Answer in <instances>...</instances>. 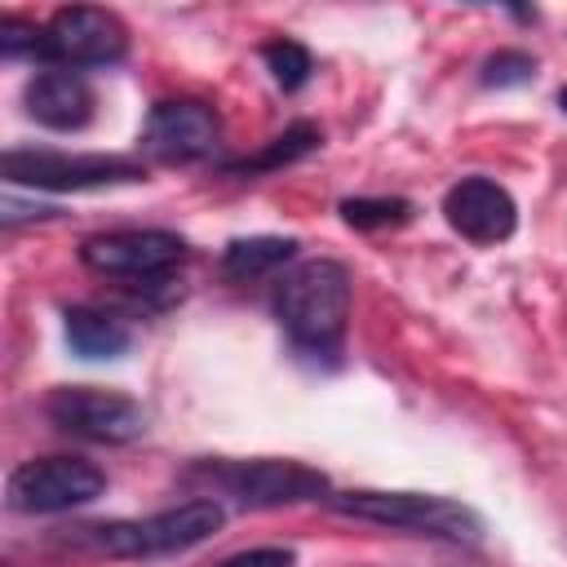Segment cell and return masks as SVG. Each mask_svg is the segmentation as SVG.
<instances>
[{"label": "cell", "mask_w": 567, "mask_h": 567, "mask_svg": "<svg viewBox=\"0 0 567 567\" xmlns=\"http://www.w3.org/2000/svg\"><path fill=\"white\" fill-rule=\"evenodd\" d=\"M275 319L292 350L310 363H337L346 350V328H350V306H354V279L341 261L315 257L292 266L275 284Z\"/></svg>", "instance_id": "6da1fadb"}, {"label": "cell", "mask_w": 567, "mask_h": 567, "mask_svg": "<svg viewBox=\"0 0 567 567\" xmlns=\"http://www.w3.org/2000/svg\"><path fill=\"white\" fill-rule=\"evenodd\" d=\"M221 523H226V505L217 496H190L146 518H111V523L75 527L71 545L97 558H164L213 540Z\"/></svg>", "instance_id": "7a4b0ae2"}, {"label": "cell", "mask_w": 567, "mask_h": 567, "mask_svg": "<svg viewBox=\"0 0 567 567\" xmlns=\"http://www.w3.org/2000/svg\"><path fill=\"white\" fill-rule=\"evenodd\" d=\"M328 509L377 523L390 532H412L430 540H452V545H478L483 540V518L439 492H381V487H354V492H332Z\"/></svg>", "instance_id": "3957f363"}, {"label": "cell", "mask_w": 567, "mask_h": 567, "mask_svg": "<svg viewBox=\"0 0 567 567\" xmlns=\"http://www.w3.org/2000/svg\"><path fill=\"white\" fill-rule=\"evenodd\" d=\"M186 483H204L217 496L239 501L244 509H284V505H306V501H328V474L306 465V461H195L186 470Z\"/></svg>", "instance_id": "277c9868"}, {"label": "cell", "mask_w": 567, "mask_h": 567, "mask_svg": "<svg viewBox=\"0 0 567 567\" xmlns=\"http://www.w3.org/2000/svg\"><path fill=\"white\" fill-rule=\"evenodd\" d=\"M80 261H84V270H93L102 279L155 288V284H168V275L186 261V239L177 230H159V226L102 230L80 244Z\"/></svg>", "instance_id": "5b68a950"}, {"label": "cell", "mask_w": 567, "mask_h": 567, "mask_svg": "<svg viewBox=\"0 0 567 567\" xmlns=\"http://www.w3.org/2000/svg\"><path fill=\"white\" fill-rule=\"evenodd\" d=\"M124 53H128V31L111 9L62 4L49 13L40 31L35 62L58 71H84V66H115Z\"/></svg>", "instance_id": "8992f818"}, {"label": "cell", "mask_w": 567, "mask_h": 567, "mask_svg": "<svg viewBox=\"0 0 567 567\" xmlns=\"http://www.w3.org/2000/svg\"><path fill=\"white\" fill-rule=\"evenodd\" d=\"M4 182L31 190H106L146 182V164L133 155H66V151H4Z\"/></svg>", "instance_id": "52a82bcc"}, {"label": "cell", "mask_w": 567, "mask_h": 567, "mask_svg": "<svg viewBox=\"0 0 567 567\" xmlns=\"http://www.w3.org/2000/svg\"><path fill=\"white\" fill-rule=\"evenodd\" d=\"M106 492V474L84 456H35L4 478V505L13 514H71Z\"/></svg>", "instance_id": "ba28073f"}, {"label": "cell", "mask_w": 567, "mask_h": 567, "mask_svg": "<svg viewBox=\"0 0 567 567\" xmlns=\"http://www.w3.org/2000/svg\"><path fill=\"white\" fill-rule=\"evenodd\" d=\"M44 416L62 434H75L84 443H111V447L137 443L151 430V416L137 399L102 385H58L44 399Z\"/></svg>", "instance_id": "9c48e42d"}, {"label": "cell", "mask_w": 567, "mask_h": 567, "mask_svg": "<svg viewBox=\"0 0 567 567\" xmlns=\"http://www.w3.org/2000/svg\"><path fill=\"white\" fill-rule=\"evenodd\" d=\"M137 142L155 164H199L217 151L221 120L199 97H168L151 106Z\"/></svg>", "instance_id": "30bf717a"}, {"label": "cell", "mask_w": 567, "mask_h": 567, "mask_svg": "<svg viewBox=\"0 0 567 567\" xmlns=\"http://www.w3.org/2000/svg\"><path fill=\"white\" fill-rule=\"evenodd\" d=\"M447 226L470 244H505L518 230V204L496 177H461L443 195Z\"/></svg>", "instance_id": "8fae6325"}, {"label": "cell", "mask_w": 567, "mask_h": 567, "mask_svg": "<svg viewBox=\"0 0 567 567\" xmlns=\"http://www.w3.org/2000/svg\"><path fill=\"white\" fill-rule=\"evenodd\" d=\"M22 106L27 115L40 124V128H53V133H75L93 120V89L80 71H58V66H44L27 80L22 89Z\"/></svg>", "instance_id": "7c38bea8"}, {"label": "cell", "mask_w": 567, "mask_h": 567, "mask_svg": "<svg viewBox=\"0 0 567 567\" xmlns=\"http://www.w3.org/2000/svg\"><path fill=\"white\" fill-rule=\"evenodd\" d=\"M62 337L80 359H120L133 346V328L97 306H71L62 315Z\"/></svg>", "instance_id": "4fadbf2b"}, {"label": "cell", "mask_w": 567, "mask_h": 567, "mask_svg": "<svg viewBox=\"0 0 567 567\" xmlns=\"http://www.w3.org/2000/svg\"><path fill=\"white\" fill-rule=\"evenodd\" d=\"M297 257V239L288 235H252V239H230L221 248V275L226 279H261L279 270L284 261Z\"/></svg>", "instance_id": "5bb4252c"}, {"label": "cell", "mask_w": 567, "mask_h": 567, "mask_svg": "<svg viewBox=\"0 0 567 567\" xmlns=\"http://www.w3.org/2000/svg\"><path fill=\"white\" fill-rule=\"evenodd\" d=\"M319 142H323L319 124L297 120V124H288L279 137H270L257 155H244V159L226 164V173H275V168H284V164H297V159H306L310 151H319Z\"/></svg>", "instance_id": "9a60e30c"}, {"label": "cell", "mask_w": 567, "mask_h": 567, "mask_svg": "<svg viewBox=\"0 0 567 567\" xmlns=\"http://www.w3.org/2000/svg\"><path fill=\"white\" fill-rule=\"evenodd\" d=\"M261 62H266L270 80H275L284 93H297V89L310 80V71H315L310 49H306V44H297V40H288V35H279V40L261 44Z\"/></svg>", "instance_id": "2e32d148"}, {"label": "cell", "mask_w": 567, "mask_h": 567, "mask_svg": "<svg viewBox=\"0 0 567 567\" xmlns=\"http://www.w3.org/2000/svg\"><path fill=\"white\" fill-rule=\"evenodd\" d=\"M341 217L354 230H385L412 221V204L394 195H359V199H341Z\"/></svg>", "instance_id": "e0dca14e"}, {"label": "cell", "mask_w": 567, "mask_h": 567, "mask_svg": "<svg viewBox=\"0 0 567 567\" xmlns=\"http://www.w3.org/2000/svg\"><path fill=\"white\" fill-rule=\"evenodd\" d=\"M487 89H518V84H532L536 80V58L523 53V49H496L487 62H483V75H478Z\"/></svg>", "instance_id": "ac0fdd59"}, {"label": "cell", "mask_w": 567, "mask_h": 567, "mask_svg": "<svg viewBox=\"0 0 567 567\" xmlns=\"http://www.w3.org/2000/svg\"><path fill=\"white\" fill-rule=\"evenodd\" d=\"M40 31H44V22H27V18H18V13H4V18H0V53H4V58H31V62H35Z\"/></svg>", "instance_id": "d6986e66"}, {"label": "cell", "mask_w": 567, "mask_h": 567, "mask_svg": "<svg viewBox=\"0 0 567 567\" xmlns=\"http://www.w3.org/2000/svg\"><path fill=\"white\" fill-rule=\"evenodd\" d=\"M213 567H297V549H288V545H257V549L226 554Z\"/></svg>", "instance_id": "ffe728a7"}, {"label": "cell", "mask_w": 567, "mask_h": 567, "mask_svg": "<svg viewBox=\"0 0 567 567\" xmlns=\"http://www.w3.org/2000/svg\"><path fill=\"white\" fill-rule=\"evenodd\" d=\"M49 217H58L53 204H22L18 195H4V204H0V226L4 230H13L18 221H49Z\"/></svg>", "instance_id": "44dd1931"}, {"label": "cell", "mask_w": 567, "mask_h": 567, "mask_svg": "<svg viewBox=\"0 0 567 567\" xmlns=\"http://www.w3.org/2000/svg\"><path fill=\"white\" fill-rule=\"evenodd\" d=\"M558 106H563V111H567V84H563V89H558Z\"/></svg>", "instance_id": "7402d4cb"}]
</instances>
